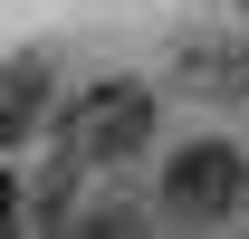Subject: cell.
<instances>
[{"instance_id":"obj_1","label":"cell","mask_w":249,"mask_h":239,"mask_svg":"<svg viewBox=\"0 0 249 239\" xmlns=\"http://www.w3.org/2000/svg\"><path fill=\"white\" fill-rule=\"evenodd\" d=\"M154 201L173 210V220H230V210H249V153L220 144V134H192V144L163 163Z\"/></svg>"},{"instance_id":"obj_2","label":"cell","mask_w":249,"mask_h":239,"mask_svg":"<svg viewBox=\"0 0 249 239\" xmlns=\"http://www.w3.org/2000/svg\"><path fill=\"white\" fill-rule=\"evenodd\" d=\"M48 105H58V67L38 58V48H19V58H0V153H19L48 124Z\"/></svg>"},{"instance_id":"obj_3","label":"cell","mask_w":249,"mask_h":239,"mask_svg":"<svg viewBox=\"0 0 249 239\" xmlns=\"http://www.w3.org/2000/svg\"><path fill=\"white\" fill-rule=\"evenodd\" d=\"M144 134H154V96L144 86H115V96L87 105V163H134Z\"/></svg>"},{"instance_id":"obj_4","label":"cell","mask_w":249,"mask_h":239,"mask_svg":"<svg viewBox=\"0 0 249 239\" xmlns=\"http://www.w3.org/2000/svg\"><path fill=\"white\" fill-rule=\"evenodd\" d=\"M182 86H201V96H249V48H240V38H192V48H182Z\"/></svg>"},{"instance_id":"obj_5","label":"cell","mask_w":249,"mask_h":239,"mask_svg":"<svg viewBox=\"0 0 249 239\" xmlns=\"http://www.w3.org/2000/svg\"><path fill=\"white\" fill-rule=\"evenodd\" d=\"M10 220H19V182L0 172V239H10Z\"/></svg>"},{"instance_id":"obj_6","label":"cell","mask_w":249,"mask_h":239,"mask_svg":"<svg viewBox=\"0 0 249 239\" xmlns=\"http://www.w3.org/2000/svg\"><path fill=\"white\" fill-rule=\"evenodd\" d=\"M240 10H249V0H240Z\"/></svg>"}]
</instances>
